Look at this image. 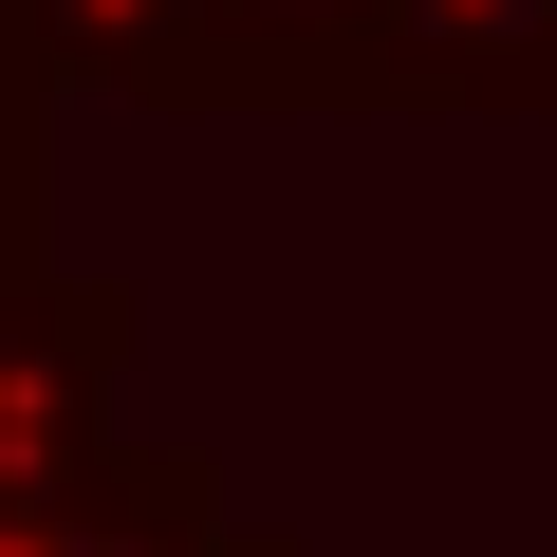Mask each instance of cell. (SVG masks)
Listing matches in <instances>:
<instances>
[{
	"instance_id": "cell-1",
	"label": "cell",
	"mask_w": 557,
	"mask_h": 557,
	"mask_svg": "<svg viewBox=\"0 0 557 557\" xmlns=\"http://www.w3.org/2000/svg\"><path fill=\"white\" fill-rule=\"evenodd\" d=\"M38 38V75H112L149 112H354L372 0H0Z\"/></svg>"
},
{
	"instance_id": "cell-2",
	"label": "cell",
	"mask_w": 557,
	"mask_h": 557,
	"mask_svg": "<svg viewBox=\"0 0 557 557\" xmlns=\"http://www.w3.org/2000/svg\"><path fill=\"white\" fill-rule=\"evenodd\" d=\"M0 557H298V539L242 520V483H223L205 446H131V428H94L20 520H0Z\"/></svg>"
},
{
	"instance_id": "cell-3",
	"label": "cell",
	"mask_w": 557,
	"mask_h": 557,
	"mask_svg": "<svg viewBox=\"0 0 557 557\" xmlns=\"http://www.w3.org/2000/svg\"><path fill=\"white\" fill-rule=\"evenodd\" d=\"M131 278H0V520H20L94 428H112V372H131Z\"/></svg>"
},
{
	"instance_id": "cell-4",
	"label": "cell",
	"mask_w": 557,
	"mask_h": 557,
	"mask_svg": "<svg viewBox=\"0 0 557 557\" xmlns=\"http://www.w3.org/2000/svg\"><path fill=\"white\" fill-rule=\"evenodd\" d=\"M539 75H557V0H372L354 112H539Z\"/></svg>"
},
{
	"instance_id": "cell-5",
	"label": "cell",
	"mask_w": 557,
	"mask_h": 557,
	"mask_svg": "<svg viewBox=\"0 0 557 557\" xmlns=\"http://www.w3.org/2000/svg\"><path fill=\"white\" fill-rule=\"evenodd\" d=\"M38 260H57V75L0 20V278H38Z\"/></svg>"
}]
</instances>
